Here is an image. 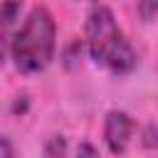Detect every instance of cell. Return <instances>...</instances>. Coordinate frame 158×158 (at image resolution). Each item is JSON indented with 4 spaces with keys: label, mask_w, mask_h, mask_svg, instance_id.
I'll return each instance as SVG.
<instances>
[{
    "label": "cell",
    "mask_w": 158,
    "mask_h": 158,
    "mask_svg": "<svg viewBox=\"0 0 158 158\" xmlns=\"http://www.w3.org/2000/svg\"><path fill=\"white\" fill-rule=\"evenodd\" d=\"M84 40H86L89 57L106 72L123 77L136 69L138 54L106 5H94L89 10L84 22Z\"/></svg>",
    "instance_id": "1"
},
{
    "label": "cell",
    "mask_w": 158,
    "mask_h": 158,
    "mask_svg": "<svg viewBox=\"0 0 158 158\" xmlns=\"http://www.w3.org/2000/svg\"><path fill=\"white\" fill-rule=\"evenodd\" d=\"M57 22L44 5H35L10 40V59L22 74H40L54 57Z\"/></svg>",
    "instance_id": "2"
},
{
    "label": "cell",
    "mask_w": 158,
    "mask_h": 158,
    "mask_svg": "<svg viewBox=\"0 0 158 158\" xmlns=\"http://www.w3.org/2000/svg\"><path fill=\"white\" fill-rule=\"evenodd\" d=\"M133 128H136V123H133L131 114H126L121 109H111L104 118V143H106V148L114 156H123L128 143H131Z\"/></svg>",
    "instance_id": "3"
},
{
    "label": "cell",
    "mask_w": 158,
    "mask_h": 158,
    "mask_svg": "<svg viewBox=\"0 0 158 158\" xmlns=\"http://www.w3.org/2000/svg\"><path fill=\"white\" fill-rule=\"evenodd\" d=\"M20 7H22V0H5L0 5V64L7 57L10 40L15 35V25L20 17Z\"/></svg>",
    "instance_id": "4"
},
{
    "label": "cell",
    "mask_w": 158,
    "mask_h": 158,
    "mask_svg": "<svg viewBox=\"0 0 158 158\" xmlns=\"http://www.w3.org/2000/svg\"><path fill=\"white\" fill-rule=\"evenodd\" d=\"M67 153V138L62 133H54L44 143V158H64Z\"/></svg>",
    "instance_id": "5"
},
{
    "label": "cell",
    "mask_w": 158,
    "mask_h": 158,
    "mask_svg": "<svg viewBox=\"0 0 158 158\" xmlns=\"http://www.w3.org/2000/svg\"><path fill=\"white\" fill-rule=\"evenodd\" d=\"M158 12V0H138V15L143 22H153Z\"/></svg>",
    "instance_id": "6"
},
{
    "label": "cell",
    "mask_w": 158,
    "mask_h": 158,
    "mask_svg": "<svg viewBox=\"0 0 158 158\" xmlns=\"http://www.w3.org/2000/svg\"><path fill=\"white\" fill-rule=\"evenodd\" d=\"M74 158H99V151L94 148V143L81 141V143H79V148H77V156H74Z\"/></svg>",
    "instance_id": "7"
},
{
    "label": "cell",
    "mask_w": 158,
    "mask_h": 158,
    "mask_svg": "<svg viewBox=\"0 0 158 158\" xmlns=\"http://www.w3.org/2000/svg\"><path fill=\"white\" fill-rule=\"evenodd\" d=\"M143 146H146L148 151L156 148V126H153V123H148V126L143 128Z\"/></svg>",
    "instance_id": "8"
},
{
    "label": "cell",
    "mask_w": 158,
    "mask_h": 158,
    "mask_svg": "<svg viewBox=\"0 0 158 158\" xmlns=\"http://www.w3.org/2000/svg\"><path fill=\"white\" fill-rule=\"evenodd\" d=\"M0 158H15V148L7 136H0Z\"/></svg>",
    "instance_id": "9"
}]
</instances>
